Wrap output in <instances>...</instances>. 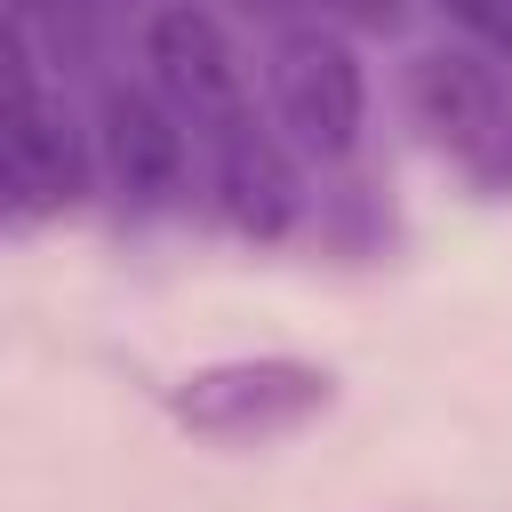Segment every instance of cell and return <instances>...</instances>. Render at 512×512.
Listing matches in <instances>:
<instances>
[{
	"mask_svg": "<svg viewBox=\"0 0 512 512\" xmlns=\"http://www.w3.org/2000/svg\"><path fill=\"white\" fill-rule=\"evenodd\" d=\"M336 392L344 384H336L328 360H304V352H224V360L184 368L160 392V408L200 448H272V440L312 432L336 408Z\"/></svg>",
	"mask_w": 512,
	"mask_h": 512,
	"instance_id": "1",
	"label": "cell"
},
{
	"mask_svg": "<svg viewBox=\"0 0 512 512\" xmlns=\"http://www.w3.org/2000/svg\"><path fill=\"white\" fill-rule=\"evenodd\" d=\"M400 104L424 144L464 168L472 192L512 200V72L480 48H424L400 72Z\"/></svg>",
	"mask_w": 512,
	"mask_h": 512,
	"instance_id": "2",
	"label": "cell"
},
{
	"mask_svg": "<svg viewBox=\"0 0 512 512\" xmlns=\"http://www.w3.org/2000/svg\"><path fill=\"white\" fill-rule=\"evenodd\" d=\"M264 104H272V128L288 136V152L336 168L360 152V128H368V72H360V48L352 32L336 24H288L264 56Z\"/></svg>",
	"mask_w": 512,
	"mask_h": 512,
	"instance_id": "3",
	"label": "cell"
},
{
	"mask_svg": "<svg viewBox=\"0 0 512 512\" xmlns=\"http://www.w3.org/2000/svg\"><path fill=\"white\" fill-rule=\"evenodd\" d=\"M96 176V144L80 136L72 104L56 80L8 88L0 96V216L8 224H40L88 200Z\"/></svg>",
	"mask_w": 512,
	"mask_h": 512,
	"instance_id": "4",
	"label": "cell"
},
{
	"mask_svg": "<svg viewBox=\"0 0 512 512\" xmlns=\"http://www.w3.org/2000/svg\"><path fill=\"white\" fill-rule=\"evenodd\" d=\"M144 64H152V96L200 136H216L224 120L248 112V80H240L232 32L200 0H168V8L144 16Z\"/></svg>",
	"mask_w": 512,
	"mask_h": 512,
	"instance_id": "5",
	"label": "cell"
},
{
	"mask_svg": "<svg viewBox=\"0 0 512 512\" xmlns=\"http://www.w3.org/2000/svg\"><path fill=\"white\" fill-rule=\"evenodd\" d=\"M208 192H216L224 232H240L248 248H280L304 224V168H296L288 136L264 128L256 112H240L208 136Z\"/></svg>",
	"mask_w": 512,
	"mask_h": 512,
	"instance_id": "6",
	"label": "cell"
},
{
	"mask_svg": "<svg viewBox=\"0 0 512 512\" xmlns=\"http://www.w3.org/2000/svg\"><path fill=\"white\" fill-rule=\"evenodd\" d=\"M96 168L112 176V192L128 208H168L192 176V136L152 88L112 80L96 96Z\"/></svg>",
	"mask_w": 512,
	"mask_h": 512,
	"instance_id": "7",
	"label": "cell"
},
{
	"mask_svg": "<svg viewBox=\"0 0 512 512\" xmlns=\"http://www.w3.org/2000/svg\"><path fill=\"white\" fill-rule=\"evenodd\" d=\"M456 24H464V40L480 48V56H496L504 72H512V0H440Z\"/></svg>",
	"mask_w": 512,
	"mask_h": 512,
	"instance_id": "8",
	"label": "cell"
},
{
	"mask_svg": "<svg viewBox=\"0 0 512 512\" xmlns=\"http://www.w3.org/2000/svg\"><path fill=\"white\" fill-rule=\"evenodd\" d=\"M312 8L336 32H400L408 24V0H312Z\"/></svg>",
	"mask_w": 512,
	"mask_h": 512,
	"instance_id": "9",
	"label": "cell"
},
{
	"mask_svg": "<svg viewBox=\"0 0 512 512\" xmlns=\"http://www.w3.org/2000/svg\"><path fill=\"white\" fill-rule=\"evenodd\" d=\"M248 8H296V0H248Z\"/></svg>",
	"mask_w": 512,
	"mask_h": 512,
	"instance_id": "10",
	"label": "cell"
},
{
	"mask_svg": "<svg viewBox=\"0 0 512 512\" xmlns=\"http://www.w3.org/2000/svg\"><path fill=\"white\" fill-rule=\"evenodd\" d=\"M72 8H120V0H72Z\"/></svg>",
	"mask_w": 512,
	"mask_h": 512,
	"instance_id": "11",
	"label": "cell"
}]
</instances>
